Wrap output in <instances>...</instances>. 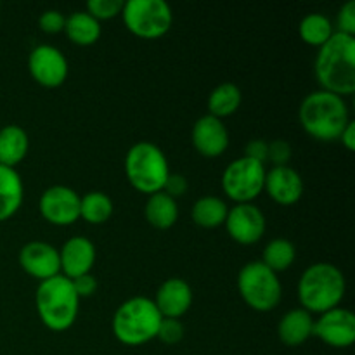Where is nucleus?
<instances>
[{
  "mask_svg": "<svg viewBox=\"0 0 355 355\" xmlns=\"http://www.w3.org/2000/svg\"><path fill=\"white\" fill-rule=\"evenodd\" d=\"M314 73L321 90L340 97L352 96L355 92V37L335 31L319 47Z\"/></svg>",
  "mask_w": 355,
  "mask_h": 355,
  "instance_id": "1",
  "label": "nucleus"
},
{
  "mask_svg": "<svg viewBox=\"0 0 355 355\" xmlns=\"http://www.w3.org/2000/svg\"><path fill=\"white\" fill-rule=\"evenodd\" d=\"M298 120L302 128L315 141L333 142L340 139L350 121L349 106L343 97L319 89L304 97Z\"/></svg>",
  "mask_w": 355,
  "mask_h": 355,
  "instance_id": "2",
  "label": "nucleus"
},
{
  "mask_svg": "<svg viewBox=\"0 0 355 355\" xmlns=\"http://www.w3.org/2000/svg\"><path fill=\"white\" fill-rule=\"evenodd\" d=\"M345 276L336 266L328 262L312 263L298 281V300L309 314H324L340 307L345 297Z\"/></svg>",
  "mask_w": 355,
  "mask_h": 355,
  "instance_id": "3",
  "label": "nucleus"
},
{
  "mask_svg": "<svg viewBox=\"0 0 355 355\" xmlns=\"http://www.w3.org/2000/svg\"><path fill=\"white\" fill-rule=\"evenodd\" d=\"M35 305L40 321L52 331H66L75 324L80 298L71 281L62 274L42 281L35 293Z\"/></svg>",
  "mask_w": 355,
  "mask_h": 355,
  "instance_id": "4",
  "label": "nucleus"
},
{
  "mask_svg": "<svg viewBox=\"0 0 355 355\" xmlns=\"http://www.w3.org/2000/svg\"><path fill=\"white\" fill-rule=\"evenodd\" d=\"M162 319L151 298L134 297L116 309L111 328L118 342L128 347H139L156 338Z\"/></svg>",
  "mask_w": 355,
  "mask_h": 355,
  "instance_id": "5",
  "label": "nucleus"
},
{
  "mask_svg": "<svg viewBox=\"0 0 355 355\" xmlns=\"http://www.w3.org/2000/svg\"><path fill=\"white\" fill-rule=\"evenodd\" d=\"M125 175L134 189L151 196L163 191L170 175L168 159L153 142H137L125 156Z\"/></svg>",
  "mask_w": 355,
  "mask_h": 355,
  "instance_id": "6",
  "label": "nucleus"
},
{
  "mask_svg": "<svg viewBox=\"0 0 355 355\" xmlns=\"http://www.w3.org/2000/svg\"><path fill=\"white\" fill-rule=\"evenodd\" d=\"M238 291L245 304L257 312L272 311L283 297V286L277 274L259 260L241 267L238 274Z\"/></svg>",
  "mask_w": 355,
  "mask_h": 355,
  "instance_id": "7",
  "label": "nucleus"
},
{
  "mask_svg": "<svg viewBox=\"0 0 355 355\" xmlns=\"http://www.w3.org/2000/svg\"><path fill=\"white\" fill-rule=\"evenodd\" d=\"M121 17L130 33L139 38H159L172 28L173 14L165 0H127Z\"/></svg>",
  "mask_w": 355,
  "mask_h": 355,
  "instance_id": "8",
  "label": "nucleus"
},
{
  "mask_svg": "<svg viewBox=\"0 0 355 355\" xmlns=\"http://www.w3.org/2000/svg\"><path fill=\"white\" fill-rule=\"evenodd\" d=\"M266 173L263 163L241 156L225 166L222 173V189L236 205L252 203L263 191Z\"/></svg>",
  "mask_w": 355,
  "mask_h": 355,
  "instance_id": "9",
  "label": "nucleus"
},
{
  "mask_svg": "<svg viewBox=\"0 0 355 355\" xmlns=\"http://www.w3.org/2000/svg\"><path fill=\"white\" fill-rule=\"evenodd\" d=\"M30 75L45 89H58L68 78V59L54 45H37L28 58Z\"/></svg>",
  "mask_w": 355,
  "mask_h": 355,
  "instance_id": "10",
  "label": "nucleus"
},
{
  "mask_svg": "<svg viewBox=\"0 0 355 355\" xmlns=\"http://www.w3.org/2000/svg\"><path fill=\"white\" fill-rule=\"evenodd\" d=\"M38 210L49 224L66 227L80 218V196L68 186H51L42 193Z\"/></svg>",
  "mask_w": 355,
  "mask_h": 355,
  "instance_id": "11",
  "label": "nucleus"
},
{
  "mask_svg": "<svg viewBox=\"0 0 355 355\" xmlns=\"http://www.w3.org/2000/svg\"><path fill=\"white\" fill-rule=\"evenodd\" d=\"M312 335L333 349H347L355 342V315L349 309H331L314 319Z\"/></svg>",
  "mask_w": 355,
  "mask_h": 355,
  "instance_id": "12",
  "label": "nucleus"
},
{
  "mask_svg": "<svg viewBox=\"0 0 355 355\" xmlns=\"http://www.w3.org/2000/svg\"><path fill=\"white\" fill-rule=\"evenodd\" d=\"M224 225L236 243L255 245L266 232V215L253 203L234 205L229 208Z\"/></svg>",
  "mask_w": 355,
  "mask_h": 355,
  "instance_id": "13",
  "label": "nucleus"
},
{
  "mask_svg": "<svg viewBox=\"0 0 355 355\" xmlns=\"http://www.w3.org/2000/svg\"><path fill=\"white\" fill-rule=\"evenodd\" d=\"M19 266L28 276L42 283L61 274L59 250L45 241H30L21 248Z\"/></svg>",
  "mask_w": 355,
  "mask_h": 355,
  "instance_id": "14",
  "label": "nucleus"
},
{
  "mask_svg": "<svg viewBox=\"0 0 355 355\" xmlns=\"http://www.w3.org/2000/svg\"><path fill=\"white\" fill-rule=\"evenodd\" d=\"M193 146L205 158H218L229 148V130L224 121L211 114L198 118L193 125Z\"/></svg>",
  "mask_w": 355,
  "mask_h": 355,
  "instance_id": "15",
  "label": "nucleus"
},
{
  "mask_svg": "<svg viewBox=\"0 0 355 355\" xmlns=\"http://www.w3.org/2000/svg\"><path fill=\"white\" fill-rule=\"evenodd\" d=\"M61 274L68 279H76L90 274L96 263V246L85 236H73L59 250Z\"/></svg>",
  "mask_w": 355,
  "mask_h": 355,
  "instance_id": "16",
  "label": "nucleus"
},
{
  "mask_svg": "<svg viewBox=\"0 0 355 355\" xmlns=\"http://www.w3.org/2000/svg\"><path fill=\"white\" fill-rule=\"evenodd\" d=\"M263 191L277 205L290 207V205L300 201V198L304 196V179L291 166H272L266 173Z\"/></svg>",
  "mask_w": 355,
  "mask_h": 355,
  "instance_id": "17",
  "label": "nucleus"
},
{
  "mask_svg": "<svg viewBox=\"0 0 355 355\" xmlns=\"http://www.w3.org/2000/svg\"><path fill=\"white\" fill-rule=\"evenodd\" d=\"M155 305L163 319H180L193 305V290L180 277H170L158 288Z\"/></svg>",
  "mask_w": 355,
  "mask_h": 355,
  "instance_id": "18",
  "label": "nucleus"
},
{
  "mask_svg": "<svg viewBox=\"0 0 355 355\" xmlns=\"http://www.w3.org/2000/svg\"><path fill=\"white\" fill-rule=\"evenodd\" d=\"M314 333V318L304 309H293L281 318L277 326L279 340L288 347H298L307 342Z\"/></svg>",
  "mask_w": 355,
  "mask_h": 355,
  "instance_id": "19",
  "label": "nucleus"
},
{
  "mask_svg": "<svg viewBox=\"0 0 355 355\" xmlns=\"http://www.w3.org/2000/svg\"><path fill=\"white\" fill-rule=\"evenodd\" d=\"M24 200V186L16 168L0 165V222L17 214Z\"/></svg>",
  "mask_w": 355,
  "mask_h": 355,
  "instance_id": "20",
  "label": "nucleus"
},
{
  "mask_svg": "<svg viewBox=\"0 0 355 355\" xmlns=\"http://www.w3.org/2000/svg\"><path fill=\"white\" fill-rule=\"evenodd\" d=\"M28 149L30 139L19 125H6L0 128V165L14 168L26 158Z\"/></svg>",
  "mask_w": 355,
  "mask_h": 355,
  "instance_id": "21",
  "label": "nucleus"
},
{
  "mask_svg": "<svg viewBox=\"0 0 355 355\" xmlns=\"http://www.w3.org/2000/svg\"><path fill=\"white\" fill-rule=\"evenodd\" d=\"M62 31L75 45L89 47L101 38V23L96 17L90 16L87 10H76L66 17Z\"/></svg>",
  "mask_w": 355,
  "mask_h": 355,
  "instance_id": "22",
  "label": "nucleus"
},
{
  "mask_svg": "<svg viewBox=\"0 0 355 355\" xmlns=\"http://www.w3.org/2000/svg\"><path fill=\"white\" fill-rule=\"evenodd\" d=\"M144 215L146 220L153 227L165 231V229L175 225L177 218H179V205H177V200H173L168 194L159 191V193L151 194L148 198L144 207Z\"/></svg>",
  "mask_w": 355,
  "mask_h": 355,
  "instance_id": "23",
  "label": "nucleus"
},
{
  "mask_svg": "<svg viewBox=\"0 0 355 355\" xmlns=\"http://www.w3.org/2000/svg\"><path fill=\"white\" fill-rule=\"evenodd\" d=\"M241 89L236 83H220L208 96V114L218 118V120H222L225 116H231L241 106Z\"/></svg>",
  "mask_w": 355,
  "mask_h": 355,
  "instance_id": "24",
  "label": "nucleus"
},
{
  "mask_svg": "<svg viewBox=\"0 0 355 355\" xmlns=\"http://www.w3.org/2000/svg\"><path fill=\"white\" fill-rule=\"evenodd\" d=\"M229 207L224 200L217 196H203L193 205L191 217L198 227L215 229L224 225L225 217H227Z\"/></svg>",
  "mask_w": 355,
  "mask_h": 355,
  "instance_id": "25",
  "label": "nucleus"
},
{
  "mask_svg": "<svg viewBox=\"0 0 355 355\" xmlns=\"http://www.w3.org/2000/svg\"><path fill=\"white\" fill-rule=\"evenodd\" d=\"M113 215V201L106 193L90 191L80 196V218L92 225H101Z\"/></svg>",
  "mask_w": 355,
  "mask_h": 355,
  "instance_id": "26",
  "label": "nucleus"
},
{
  "mask_svg": "<svg viewBox=\"0 0 355 355\" xmlns=\"http://www.w3.org/2000/svg\"><path fill=\"white\" fill-rule=\"evenodd\" d=\"M295 259H297V250H295L293 243L284 238H276L267 243L260 262L277 274L290 269L293 266Z\"/></svg>",
  "mask_w": 355,
  "mask_h": 355,
  "instance_id": "27",
  "label": "nucleus"
},
{
  "mask_svg": "<svg viewBox=\"0 0 355 355\" xmlns=\"http://www.w3.org/2000/svg\"><path fill=\"white\" fill-rule=\"evenodd\" d=\"M298 33H300L302 40H304L305 44L319 49L321 45H324L326 42L331 38V35L335 33V30H333V24L328 16L314 12V14H307V16L300 21Z\"/></svg>",
  "mask_w": 355,
  "mask_h": 355,
  "instance_id": "28",
  "label": "nucleus"
},
{
  "mask_svg": "<svg viewBox=\"0 0 355 355\" xmlns=\"http://www.w3.org/2000/svg\"><path fill=\"white\" fill-rule=\"evenodd\" d=\"M123 9V0H89L87 2V12L97 21L113 19Z\"/></svg>",
  "mask_w": 355,
  "mask_h": 355,
  "instance_id": "29",
  "label": "nucleus"
},
{
  "mask_svg": "<svg viewBox=\"0 0 355 355\" xmlns=\"http://www.w3.org/2000/svg\"><path fill=\"white\" fill-rule=\"evenodd\" d=\"M156 338L162 340L165 345H175L184 338V326L179 319H162Z\"/></svg>",
  "mask_w": 355,
  "mask_h": 355,
  "instance_id": "30",
  "label": "nucleus"
},
{
  "mask_svg": "<svg viewBox=\"0 0 355 355\" xmlns=\"http://www.w3.org/2000/svg\"><path fill=\"white\" fill-rule=\"evenodd\" d=\"M291 159V146L284 139H276L269 142V151H267V162L274 166H284Z\"/></svg>",
  "mask_w": 355,
  "mask_h": 355,
  "instance_id": "31",
  "label": "nucleus"
},
{
  "mask_svg": "<svg viewBox=\"0 0 355 355\" xmlns=\"http://www.w3.org/2000/svg\"><path fill=\"white\" fill-rule=\"evenodd\" d=\"M336 26H338V33L355 37V0L343 3L336 16Z\"/></svg>",
  "mask_w": 355,
  "mask_h": 355,
  "instance_id": "32",
  "label": "nucleus"
},
{
  "mask_svg": "<svg viewBox=\"0 0 355 355\" xmlns=\"http://www.w3.org/2000/svg\"><path fill=\"white\" fill-rule=\"evenodd\" d=\"M64 23H66V17L61 10H55V9H49L45 12H42V16L38 17V24H40L42 31L49 35H55L59 31L64 30Z\"/></svg>",
  "mask_w": 355,
  "mask_h": 355,
  "instance_id": "33",
  "label": "nucleus"
},
{
  "mask_svg": "<svg viewBox=\"0 0 355 355\" xmlns=\"http://www.w3.org/2000/svg\"><path fill=\"white\" fill-rule=\"evenodd\" d=\"M187 187H189V184H187V179L182 175V173H170L165 186H163V193L168 194V196L173 198V200H177V198L186 194Z\"/></svg>",
  "mask_w": 355,
  "mask_h": 355,
  "instance_id": "34",
  "label": "nucleus"
},
{
  "mask_svg": "<svg viewBox=\"0 0 355 355\" xmlns=\"http://www.w3.org/2000/svg\"><path fill=\"white\" fill-rule=\"evenodd\" d=\"M69 281H71L78 298H89L97 291V281L92 274H83V276L76 277V279H69Z\"/></svg>",
  "mask_w": 355,
  "mask_h": 355,
  "instance_id": "35",
  "label": "nucleus"
},
{
  "mask_svg": "<svg viewBox=\"0 0 355 355\" xmlns=\"http://www.w3.org/2000/svg\"><path fill=\"white\" fill-rule=\"evenodd\" d=\"M267 151H269V142L263 141V139H252V141L245 146V155L243 156L252 158L255 159V162H260L266 165Z\"/></svg>",
  "mask_w": 355,
  "mask_h": 355,
  "instance_id": "36",
  "label": "nucleus"
},
{
  "mask_svg": "<svg viewBox=\"0 0 355 355\" xmlns=\"http://www.w3.org/2000/svg\"><path fill=\"white\" fill-rule=\"evenodd\" d=\"M340 141H342V144L345 146V149L354 151L355 149V121L354 120H350L349 123H347V127L343 128L342 135H340Z\"/></svg>",
  "mask_w": 355,
  "mask_h": 355,
  "instance_id": "37",
  "label": "nucleus"
}]
</instances>
